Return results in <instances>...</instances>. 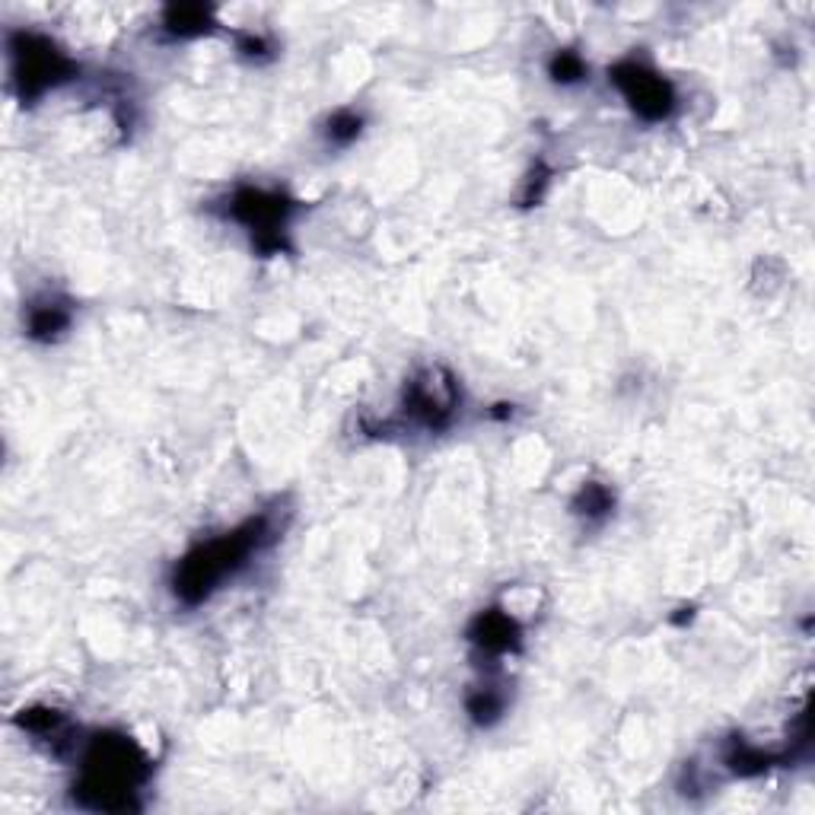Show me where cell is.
<instances>
[{"label": "cell", "mask_w": 815, "mask_h": 815, "mask_svg": "<svg viewBox=\"0 0 815 815\" xmlns=\"http://www.w3.org/2000/svg\"><path fill=\"white\" fill-rule=\"evenodd\" d=\"M552 73L557 80L571 83V80H580V77H583V64L576 61L574 54H561V58L552 64Z\"/></svg>", "instance_id": "12"}, {"label": "cell", "mask_w": 815, "mask_h": 815, "mask_svg": "<svg viewBox=\"0 0 815 815\" xmlns=\"http://www.w3.org/2000/svg\"><path fill=\"white\" fill-rule=\"evenodd\" d=\"M147 774H150V762L128 736H115V733L97 736L83 758V777L73 787L77 803L105 813L131 809L134 806L131 796L144 784Z\"/></svg>", "instance_id": "1"}, {"label": "cell", "mask_w": 815, "mask_h": 815, "mask_svg": "<svg viewBox=\"0 0 815 815\" xmlns=\"http://www.w3.org/2000/svg\"><path fill=\"white\" fill-rule=\"evenodd\" d=\"M10 51H13V77H17V83H20L23 99L42 97L49 87L61 83V80H68V73H71L68 58L54 49L51 42L39 39V36H26V32H20V36L10 42Z\"/></svg>", "instance_id": "3"}, {"label": "cell", "mask_w": 815, "mask_h": 815, "mask_svg": "<svg viewBox=\"0 0 815 815\" xmlns=\"http://www.w3.org/2000/svg\"><path fill=\"white\" fill-rule=\"evenodd\" d=\"M233 217L242 220L262 249H278L281 237H278V227H284V217H288V201L281 194L268 192H252L245 189L233 198Z\"/></svg>", "instance_id": "5"}, {"label": "cell", "mask_w": 815, "mask_h": 815, "mask_svg": "<svg viewBox=\"0 0 815 815\" xmlns=\"http://www.w3.org/2000/svg\"><path fill=\"white\" fill-rule=\"evenodd\" d=\"M472 641L487 653H506L516 647L520 627L513 618H506L504 612H484L479 615V622L472 624Z\"/></svg>", "instance_id": "7"}, {"label": "cell", "mask_w": 815, "mask_h": 815, "mask_svg": "<svg viewBox=\"0 0 815 815\" xmlns=\"http://www.w3.org/2000/svg\"><path fill=\"white\" fill-rule=\"evenodd\" d=\"M612 80L618 83V90H622L624 99L631 102V109L641 119L663 121L672 112V105H675L670 83L653 71H647V68H641V64H618L612 71Z\"/></svg>", "instance_id": "4"}, {"label": "cell", "mask_w": 815, "mask_h": 815, "mask_svg": "<svg viewBox=\"0 0 815 815\" xmlns=\"http://www.w3.org/2000/svg\"><path fill=\"white\" fill-rule=\"evenodd\" d=\"M456 405V389L453 383H436V373H427L424 380H414L407 392V411L427 424V427H443Z\"/></svg>", "instance_id": "6"}, {"label": "cell", "mask_w": 815, "mask_h": 815, "mask_svg": "<svg viewBox=\"0 0 815 815\" xmlns=\"http://www.w3.org/2000/svg\"><path fill=\"white\" fill-rule=\"evenodd\" d=\"M208 13L201 10V7H179V10H172V17H169V29L172 32H201V29H208Z\"/></svg>", "instance_id": "10"}, {"label": "cell", "mask_w": 815, "mask_h": 815, "mask_svg": "<svg viewBox=\"0 0 815 815\" xmlns=\"http://www.w3.org/2000/svg\"><path fill=\"white\" fill-rule=\"evenodd\" d=\"M360 134V119L354 115H338L332 119V138L335 141H351V138H358Z\"/></svg>", "instance_id": "13"}, {"label": "cell", "mask_w": 815, "mask_h": 815, "mask_svg": "<svg viewBox=\"0 0 815 815\" xmlns=\"http://www.w3.org/2000/svg\"><path fill=\"white\" fill-rule=\"evenodd\" d=\"M469 711H472V717L479 720V723H491V720L501 717L504 701H501V695H494V688H481L479 695L469 701Z\"/></svg>", "instance_id": "9"}, {"label": "cell", "mask_w": 815, "mask_h": 815, "mask_svg": "<svg viewBox=\"0 0 815 815\" xmlns=\"http://www.w3.org/2000/svg\"><path fill=\"white\" fill-rule=\"evenodd\" d=\"M264 542H268V523L252 520V523L233 529L220 539L198 545L175 567V576H172L175 596L189 605L208 600L227 576H233L240 567H245V561L259 552Z\"/></svg>", "instance_id": "2"}, {"label": "cell", "mask_w": 815, "mask_h": 815, "mask_svg": "<svg viewBox=\"0 0 815 815\" xmlns=\"http://www.w3.org/2000/svg\"><path fill=\"white\" fill-rule=\"evenodd\" d=\"M576 506H583L580 513H586V516H602V513L612 510V497H608V491L600 487V484H586V487L580 491Z\"/></svg>", "instance_id": "11"}, {"label": "cell", "mask_w": 815, "mask_h": 815, "mask_svg": "<svg viewBox=\"0 0 815 815\" xmlns=\"http://www.w3.org/2000/svg\"><path fill=\"white\" fill-rule=\"evenodd\" d=\"M71 322V312L58 303H46V306H36L29 312V335L39 338V341H51L58 338Z\"/></svg>", "instance_id": "8"}]
</instances>
